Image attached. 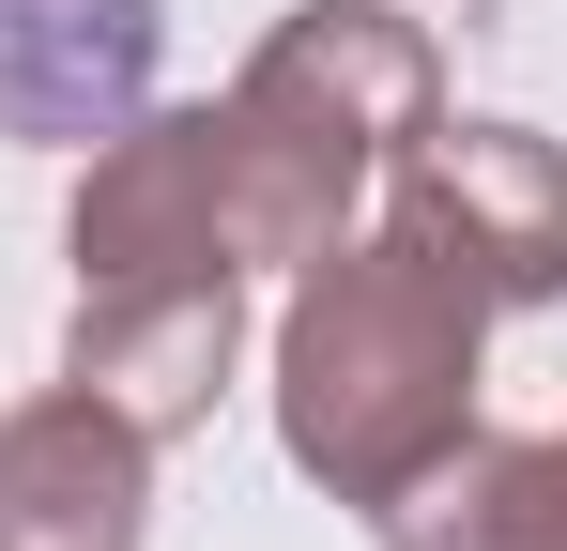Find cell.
<instances>
[{
    "label": "cell",
    "instance_id": "6da1fadb",
    "mask_svg": "<svg viewBox=\"0 0 567 551\" xmlns=\"http://www.w3.org/2000/svg\"><path fill=\"white\" fill-rule=\"evenodd\" d=\"M475 383H491V291L445 276L399 215L338 230L322 261H291L277 306V445L307 490H338L383 521L430 459L475 445Z\"/></svg>",
    "mask_w": 567,
    "mask_h": 551
},
{
    "label": "cell",
    "instance_id": "7a4b0ae2",
    "mask_svg": "<svg viewBox=\"0 0 567 551\" xmlns=\"http://www.w3.org/2000/svg\"><path fill=\"white\" fill-rule=\"evenodd\" d=\"M445 123V46L399 0H291L277 31L246 46V77L215 92V154H230V230L246 276H291L353 230L414 138Z\"/></svg>",
    "mask_w": 567,
    "mask_h": 551
},
{
    "label": "cell",
    "instance_id": "3957f363",
    "mask_svg": "<svg viewBox=\"0 0 567 551\" xmlns=\"http://www.w3.org/2000/svg\"><path fill=\"white\" fill-rule=\"evenodd\" d=\"M62 261H78V306H93V291H246L215 107H138V123H107L93 154H78Z\"/></svg>",
    "mask_w": 567,
    "mask_h": 551
},
{
    "label": "cell",
    "instance_id": "277c9868",
    "mask_svg": "<svg viewBox=\"0 0 567 551\" xmlns=\"http://www.w3.org/2000/svg\"><path fill=\"white\" fill-rule=\"evenodd\" d=\"M383 215H399L445 276H475V291H491V322L567 291V154L537 138V123H506V107L430 123V138L383 169Z\"/></svg>",
    "mask_w": 567,
    "mask_h": 551
},
{
    "label": "cell",
    "instance_id": "5b68a950",
    "mask_svg": "<svg viewBox=\"0 0 567 551\" xmlns=\"http://www.w3.org/2000/svg\"><path fill=\"white\" fill-rule=\"evenodd\" d=\"M154 537V429H123L93 383H47L0 414V551H138Z\"/></svg>",
    "mask_w": 567,
    "mask_h": 551
},
{
    "label": "cell",
    "instance_id": "8992f818",
    "mask_svg": "<svg viewBox=\"0 0 567 551\" xmlns=\"http://www.w3.org/2000/svg\"><path fill=\"white\" fill-rule=\"evenodd\" d=\"M169 0H0V138L16 154H93L107 123L154 107Z\"/></svg>",
    "mask_w": 567,
    "mask_h": 551
},
{
    "label": "cell",
    "instance_id": "52a82bcc",
    "mask_svg": "<svg viewBox=\"0 0 567 551\" xmlns=\"http://www.w3.org/2000/svg\"><path fill=\"white\" fill-rule=\"evenodd\" d=\"M230 353H246V291H93L62 322V383H93L107 414L154 429V445H185L215 414Z\"/></svg>",
    "mask_w": 567,
    "mask_h": 551
},
{
    "label": "cell",
    "instance_id": "ba28073f",
    "mask_svg": "<svg viewBox=\"0 0 567 551\" xmlns=\"http://www.w3.org/2000/svg\"><path fill=\"white\" fill-rule=\"evenodd\" d=\"M369 537L383 551H567V429H522V445L475 429L461 459H430L383 506Z\"/></svg>",
    "mask_w": 567,
    "mask_h": 551
}]
</instances>
